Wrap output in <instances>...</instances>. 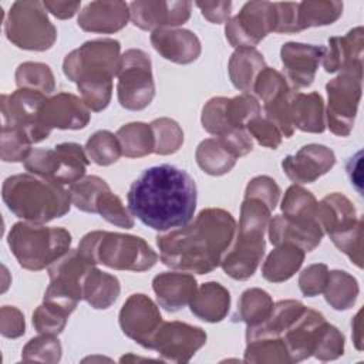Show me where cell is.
<instances>
[{"instance_id":"obj_25","label":"cell","mask_w":364,"mask_h":364,"mask_svg":"<svg viewBox=\"0 0 364 364\" xmlns=\"http://www.w3.org/2000/svg\"><path fill=\"white\" fill-rule=\"evenodd\" d=\"M129 20L125 1H91L78 14V27L90 33L111 34L119 31Z\"/></svg>"},{"instance_id":"obj_47","label":"cell","mask_w":364,"mask_h":364,"mask_svg":"<svg viewBox=\"0 0 364 364\" xmlns=\"http://www.w3.org/2000/svg\"><path fill=\"white\" fill-rule=\"evenodd\" d=\"M61 358V344L55 336L40 334L28 340L23 347L21 360L23 361H44V363H58Z\"/></svg>"},{"instance_id":"obj_15","label":"cell","mask_w":364,"mask_h":364,"mask_svg":"<svg viewBox=\"0 0 364 364\" xmlns=\"http://www.w3.org/2000/svg\"><path fill=\"white\" fill-rule=\"evenodd\" d=\"M277 26L276 6L270 1H249L229 18L225 34L235 48H255Z\"/></svg>"},{"instance_id":"obj_4","label":"cell","mask_w":364,"mask_h":364,"mask_svg":"<svg viewBox=\"0 0 364 364\" xmlns=\"http://www.w3.org/2000/svg\"><path fill=\"white\" fill-rule=\"evenodd\" d=\"M1 198L17 218L47 223L70 212L71 196L63 185L34 173H17L3 182Z\"/></svg>"},{"instance_id":"obj_1","label":"cell","mask_w":364,"mask_h":364,"mask_svg":"<svg viewBox=\"0 0 364 364\" xmlns=\"http://www.w3.org/2000/svg\"><path fill=\"white\" fill-rule=\"evenodd\" d=\"M128 209L145 226L169 232L188 225L196 209V185L183 169L162 164L145 169L129 186Z\"/></svg>"},{"instance_id":"obj_19","label":"cell","mask_w":364,"mask_h":364,"mask_svg":"<svg viewBox=\"0 0 364 364\" xmlns=\"http://www.w3.org/2000/svg\"><path fill=\"white\" fill-rule=\"evenodd\" d=\"M191 1L136 0L129 3V18L141 30L155 31L159 28H175L191 17Z\"/></svg>"},{"instance_id":"obj_34","label":"cell","mask_w":364,"mask_h":364,"mask_svg":"<svg viewBox=\"0 0 364 364\" xmlns=\"http://www.w3.org/2000/svg\"><path fill=\"white\" fill-rule=\"evenodd\" d=\"M317 205L318 202L310 191L294 183L289 186L284 193L282 212L286 219L294 223L321 226L317 218Z\"/></svg>"},{"instance_id":"obj_21","label":"cell","mask_w":364,"mask_h":364,"mask_svg":"<svg viewBox=\"0 0 364 364\" xmlns=\"http://www.w3.org/2000/svg\"><path fill=\"white\" fill-rule=\"evenodd\" d=\"M336 164L334 152L320 144L301 146L294 155L282 161V168L289 179L296 183H311L327 173Z\"/></svg>"},{"instance_id":"obj_17","label":"cell","mask_w":364,"mask_h":364,"mask_svg":"<svg viewBox=\"0 0 364 364\" xmlns=\"http://www.w3.org/2000/svg\"><path fill=\"white\" fill-rule=\"evenodd\" d=\"M206 343V333L200 327L182 321H162L154 336L151 350L171 363H188Z\"/></svg>"},{"instance_id":"obj_23","label":"cell","mask_w":364,"mask_h":364,"mask_svg":"<svg viewBox=\"0 0 364 364\" xmlns=\"http://www.w3.org/2000/svg\"><path fill=\"white\" fill-rule=\"evenodd\" d=\"M364 31L358 26L346 36L330 37L323 57V67L327 73L363 71Z\"/></svg>"},{"instance_id":"obj_16","label":"cell","mask_w":364,"mask_h":364,"mask_svg":"<svg viewBox=\"0 0 364 364\" xmlns=\"http://www.w3.org/2000/svg\"><path fill=\"white\" fill-rule=\"evenodd\" d=\"M47 95L38 91L17 88L11 94H3L0 98L3 124L24 131L33 144L48 138L47 131L40 122V111Z\"/></svg>"},{"instance_id":"obj_51","label":"cell","mask_w":364,"mask_h":364,"mask_svg":"<svg viewBox=\"0 0 364 364\" xmlns=\"http://www.w3.org/2000/svg\"><path fill=\"white\" fill-rule=\"evenodd\" d=\"M280 193H282V191H280L279 185L276 183V181L266 175H260V176L250 179L246 186V191H245L246 198H256V199L262 200L263 203H266L270 208V210H273L276 208V205L279 203Z\"/></svg>"},{"instance_id":"obj_5","label":"cell","mask_w":364,"mask_h":364,"mask_svg":"<svg viewBox=\"0 0 364 364\" xmlns=\"http://www.w3.org/2000/svg\"><path fill=\"white\" fill-rule=\"evenodd\" d=\"M270 208L256 198H246L240 205V218L235 239L222 257L220 267L235 280L253 276L264 256V232L270 222Z\"/></svg>"},{"instance_id":"obj_18","label":"cell","mask_w":364,"mask_h":364,"mask_svg":"<svg viewBox=\"0 0 364 364\" xmlns=\"http://www.w3.org/2000/svg\"><path fill=\"white\" fill-rule=\"evenodd\" d=\"M162 323L159 307L145 294H131L119 311L122 333L151 350L152 340Z\"/></svg>"},{"instance_id":"obj_46","label":"cell","mask_w":364,"mask_h":364,"mask_svg":"<svg viewBox=\"0 0 364 364\" xmlns=\"http://www.w3.org/2000/svg\"><path fill=\"white\" fill-rule=\"evenodd\" d=\"M293 90L280 94L279 97L263 104V117L267 118L284 138H290L294 132V125L290 112V98Z\"/></svg>"},{"instance_id":"obj_33","label":"cell","mask_w":364,"mask_h":364,"mask_svg":"<svg viewBox=\"0 0 364 364\" xmlns=\"http://www.w3.org/2000/svg\"><path fill=\"white\" fill-rule=\"evenodd\" d=\"M195 158L199 168L212 176L228 173L237 161V156L218 136L203 139L196 148Z\"/></svg>"},{"instance_id":"obj_26","label":"cell","mask_w":364,"mask_h":364,"mask_svg":"<svg viewBox=\"0 0 364 364\" xmlns=\"http://www.w3.org/2000/svg\"><path fill=\"white\" fill-rule=\"evenodd\" d=\"M152 289L156 300L166 311L175 313L191 303L198 283L193 274L186 272H164L154 277Z\"/></svg>"},{"instance_id":"obj_8","label":"cell","mask_w":364,"mask_h":364,"mask_svg":"<svg viewBox=\"0 0 364 364\" xmlns=\"http://www.w3.org/2000/svg\"><path fill=\"white\" fill-rule=\"evenodd\" d=\"M317 218L336 247L357 267H363V220L357 216L353 202L343 193H330L318 202Z\"/></svg>"},{"instance_id":"obj_10","label":"cell","mask_w":364,"mask_h":364,"mask_svg":"<svg viewBox=\"0 0 364 364\" xmlns=\"http://www.w3.org/2000/svg\"><path fill=\"white\" fill-rule=\"evenodd\" d=\"M94 266L95 264L78 249H70L64 256L47 267L50 284L44 293L43 301L55 304L71 314L78 301L84 300V280Z\"/></svg>"},{"instance_id":"obj_11","label":"cell","mask_w":364,"mask_h":364,"mask_svg":"<svg viewBox=\"0 0 364 364\" xmlns=\"http://www.w3.org/2000/svg\"><path fill=\"white\" fill-rule=\"evenodd\" d=\"M90 159L85 149L75 142H63L53 149H31L24 168L55 183H74L84 178Z\"/></svg>"},{"instance_id":"obj_36","label":"cell","mask_w":364,"mask_h":364,"mask_svg":"<svg viewBox=\"0 0 364 364\" xmlns=\"http://www.w3.org/2000/svg\"><path fill=\"white\" fill-rule=\"evenodd\" d=\"M117 138L122 155L127 158H141L154 152L155 141L149 124L129 122L117 131Z\"/></svg>"},{"instance_id":"obj_39","label":"cell","mask_w":364,"mask_h":364,"mask_svg":"<svg viewBox=\"0 0 364 364\" xmlns=\"http://www.w3.org/2000/svg\"><path fill=\"white\" fill-rule=\"evenodd\" d=\"M270 294L262 289L253 287L242 293L237 304V320L249 326H256L267 318L273 309Z\"/></svg>"},{"instance_id":"obj_41","label":"cell","mask_w":364,"mask_h":364,"mask_svg":"<svg viewBox=\"0 0 364 364\" xmlns=\"http://www.w3.org/2000/svg\"><path fill=\"white\" fill-rule=\"evenodd\" d=\"M84 149L88 159L100 166L112 165L122 155L117 135L107 129L94 132L88 138Z\"/></svg>"},{"instance_id":"obj_22","label":"cell","mask_w":364,"mask_h":364,"mask_svg":"<svg viewBox=\"0 0 364 364\" xmlns=\"http://www.w3.org/2000/svg\"><path fill=\"white\" fill-rule=\"evenodd\" d=\"M90 108L82 98L70 92H58L46 100L40 111L41 125L51 129H81L90 122Z\"/></svg>"},{"instance_id":"obj_54","label":"cell","mask_w":364,"mask_h":364,"mask_svg":"<svg viewBox=\"0 0 364 364\" xmlns=\"http://www.w3.org/2000/svg\"><path fill=\"white\" fill-rule=\"evenodd\" d=\"M26 331L23 313L14 306H3L0 309V333L7 338H17Z\"/></svg>"},{"instance_id":"obj_12","label":"cell","mask_w":364,"mask_h":364,"mask_svg":"<svg viewBox=\"0 0 364 364\" xmlns=\"http://www.w3.org/2000/svg\"><path fill=\"white\" fill-rule=\"evenodd\" d=\"M119 104L131 111L146 108L155 97V82L149 55L138 48L121 54L117 71Z\"/></svg>"},{"instance_id":"obj_2","label":"cell","mask_w":364,"mask_h":364,"mask_svg":"<svg viewBox=\"0 0 364 364\" xmlns=\"http://www.w3.org/2000/svg\"><path fill=\"white\" fill-rule=\"evenodd\" d=\"M236 235V220L220 208L200 210L192 223L156 236L161 262L175 270L206 274L220 266Z\"/></svg>"},{"instance_id":"obj_45","label":"cell","mask_w":364,"mask_h":364,"mask_svg":"<svg viewBox=\"0 0 364 364\" xmlns=\"http://www.w3.org/2000/svg\"><path fill=\"white\" fill-rule=\"evenodd\" d=\"M31 144L33 142L24 131L3 124L0 136V156L4 162H24L31 152Z\"/></svg>"},{"instance_id":"obj_7","label":"cell","mask_w":364,"mask_h":364,"mask_svg":"<svg viewBox=\"0 0 364 364\" xmlns=\"http://www.w3.org/2000/svg\"><path fill=\"white\" fill-rule=\"evenodd\" d=\"M7 243L23 269L37 272L51 266L70 250L71 235L64 228L23 220L11 226Z\"/></svg>"},{"instance_id":"obj_9","label":"cell","mask_w":364,"mask_h":364,"mask_svg":"<svg viewBox=\"0 0 364 364\" xmlns=\"http://www.w3.org/2000/svg\"><path fill=\"white\" fill-rule=\"evenodd\" d=\"M4 33L16 47L30 51L50 50L57 40V28L50 21L41 1H14L4 21Z\"/></svg>"},{"instance_id":"obj_24","label":"cell","mask_w":364,"mask_h":364,"mask_svg":"<svg viewBox=\"0 0 364 364\" xmlns=\"http://www.w3.org/2000/svg\"><path fill=\"white\" fill-rule=\"evenodd\" d=\"M152 47L168 61L191 64L200 55L198 36L186 28H159L151 34Z\"/></svg>"},{"instance_id":"obj_13","label":"cell","mask_w":364,"mask_h":364,"mask_svg":"<svg viewBox=\"0 0 364 364\" xmlns=\"http://www.w3.org/2000/svg\"><path fill=\"white\" fill-rule=\"evenodd\" d=\"M363 71H344L326 84L327 109L326 127L338 136H348L353 131L358 102L361 98Z\"/></svg>"},{"instance_id":"obj_50","label":"cell","mask_w":364,"mask_h":364,"mask_svg":"<svg viewBox=\"0 0 364 364\" xmlns=\"http://www.w3.org/2000/svg\"><path fill=\"white\" fill-rule=\"evenodd\" d=\"M290 85L286 81V77L282 75L277 70L264 67L255 80L252 91L264 102L279 97L283 92L290 91Z\"/></svg>"},{"instance_id":"obj_40","label":"cell","mask_w":364,"mask_h":364,"mask_svg":"<svg viewBox=\"0 0 364 364\" xmlns=\"http://www.w3.org/2000/svg\"><path fill=\"white\" fill-rule=\"evenodd\" d=\"M16 84L18 88H27L48 95L55 88L54 74L51 68L44 63L27 61L16 70Z\"/></svg>"},{"instance_id":"obj_53","label":"cell","mask_w":364,"mask_h":364,"mask_svg":"<svg viewBox=\"0 0 364 364\" xmlns=\"http://www.w3.org/2000/svg\"><path fill=\"white\" fill-rule=\"evenodd\" d=\"M246 129L252 139H256L257 144L266 148L276 149L282 144V134L280 131L264 117H255L246 125Z\"/></svg>"},{"instance_id":"obj_14","label":"cell","mask_w":364,"mask_h":364,"mask_svg":"<svg viewBox=\"0 0 364 364\" xmlns=\"http://www.w3.org/2000/svg\"><path fill=\"white\" fill-rule=\"evenodd\" d=\"M260 104L250 94H240L233 98L213 97L202 108V127L206 132L222 136L232 131L246 129L250 119L260 115Z\"/></svg>"},{"instance_id":"obj_30","label":"cell","mask_w":364,"mask_h":364,"mask_svg":"<svg viewBox=\"0 0 364 364\" xmlns=\"http://www.w3.org/2000/svg\"><path fill=\"white\" fill-rule=\"evenodd\" d=\"M304 250L293 243L277 245L266 257L262 274L267 282L282 283L289 280L303 264Z\"/></svg>"},{"instance_id":"obj_52","label":"cell","mask_w":364,"mask_h":364,"mask_svg":"<svg viewBox=\"0 0 364 364\" xmlns=\"http://www.w3.org/2000/svg\"><path fill=\"white\" fill-rule=\"evenodd\" d=\"M328 279V267L324 263L307 266L299 276V287L307 297H314L323 293Z\"/></svg>"},{"instance_id":"obj_3","label":"cell","mask_w":364,"mask_h":364,"mask_svg":"<svg viewBox=\"0 0 364 364\" xmlns=\"http://www.w3.org/2000/svg\"><path fill=\"white\" fill-rule=\"evenodd\" d=\"M121 46L114 38L85 41L68 53L63 61L65 77L77 84L82 101L90 111L108 107L112 95V80L117 77Z\"/></svg>"},{"instance_id":"obj_43","label":"cell","mask_w":364,"mask_h":364,"mask_svg":"<svg viewBox=\"0 0 364 364\" xmlns=\"http://www.w3.org/2000/svg\"><path fill=\"white\" fill-rule=\"evenodd\" d=\"M105 189H109V186L102 178L88 175L71 183L68 192L71 196V203L77 209L88 213H95V199Z\"/></svg>"},{"instance_id":"obj_28","label":"cell","mask_w":364,"mask_h":364,"mask_svg":"<svg viewBox=\"0 0 364 364\" xmlns=\"http://www.w3.org/2000/svg\"><path fill=\"white\" fill-rule=\"evenodd\" d=\"M191 311L208 323L222 321L230 307V293L218 282H208L196 289L191 303Z\"/></svg>"},{"instance_id":"obj_42","label":"cell","mask_w":364,"mask_h":364,"mask_svg":"<svg viewBox=\"0 0 364 364\" xmlns=\"http://www.w3.org/2000/svg\"><path fill=\"white\" fill-rule=\"evenodd\" d=\"M154 132V154L171 155L175 154L183 144V131L181 125L171 118H156L151 124Z\"/></svg>"},{"instance_id":"obj_32","label":"cell","mask_w":364,"mask_h":364,"mask_svg":"<svg viewBox=\"0 0 364 364\" xmlns=\"http://www.w3.org/2000/svg\"><path fill=\"white\" fill-rule=\"evenodd\" d=\"M119 291L121 286L118 279L95 266L85 276L82 297L92 309L105 310L111 307L118 299Z\"/></svg>"},{"instance_id":"obj_44","label":"cell","mask_w":364,"mask_h":364,"mask_svg":"<svg viewBox=\"0 0 364 364\" xmlns=\"http://www.w3.org/2000/svg\"><path fill=\"white\" fill-rule=\"evenodd\" d=\"M95 213L118 228L131 229L134 226V218L129 209L124 206L119 196L112 193L111 189H105L97 196Z\"/></svg>"},{"instance_id":"obj_56","label":"cell","mask_w":364,"mask_h":364,"mask_svg":"<svg viewBox=\"0 0 364 364\" xmlns=\"http://www.w3.org/2000/svg\"><path fill=\"white\" fill-rule=\"evenodd\" d=\"M195 4L200 9L202 16L213 24H220L229 20L232 1H196Z\"/></svg>"},{"instance_id":"obj_27","label":"cell","mask_w":364,"mask_h":364,"mask_svg":"<svg viewBox=\"0 0 364 364\" xmlns=\"http://www.w3.org/2000/svg\"><path fill=\"white\" fill-rule=\"evenodd\" d=\"M267 232L272 245L277 246L282 243H293L304 252L314 250L324 236L321 226L299 225L286 219L283 215H277L270 219Z\"/></svg>"},{"instance_id":"obj_29","label":"cell","mask_w":364,"mask_h":364,"mask_svg":"<svg viewBox=\"0 0 364 364\" xmlns=\"http://www.w3.org/2000/svg\"><path fill=\"white\" fill-rule=\"evenodd\" d=\"M290 112L294 128L303 132L320 134L326 129V108L318 92L293 91L290 98Z\"/></svg>"},{"instance_id":"obj_48","label":"cell","mask_w":364,"mask_h":364,"mask_svg":"<svg viewBox=\"0 0 364 364\" xmlns=\"http://www.w3.org/2000/svg\"><path fill=\"white\" fill-rule=\"evenodd\" d=\"M68 316L61 307L43 301L33 313V326L40 334L58 336L64 330Z\"/></svg>"},{"instance_id":"obj_55","label":"cell","mask_w":364,"mask_h":364,"mask_svg":"<svg viewBox=\"0 0 364 364\" xmlns=\"http://www.w3.org/2000/svg\"><path fill=\"white\" fill-rule=\"evenodd\" d=\"M277 26L274 33H299L297 3H274Z\"/></svg>"},{"instance_id":"obj_6","label":"cell","mask_w":364,"mask_h":364,"mask_svg":"<svg viewBox=\"0 0 364 364\" xmlns=\"http://www.w3.org/2000/svg\"><path fill=\"white\" fill-rule=\"evenodd\" d=\"M77 249L94 264L100 263L115 270L145 272L158 262V255L142 237L117 232H90L80 240Z\"/></svg>"},{"instance_id":"obj_38","label":"cell","mask_w":364,"mask_h":364,"mask_svg":"<svg viewBox=\"0 0 364 364\" xmlns=\"http://www.w3.org/2000/svg\"><path fill=\"white\" fill-rule=\"evenodd\" d=\"M245 363L252 364H290V355L284 341L279 337H266L247 341Z\"/></svg>"},{"instance_id":"obj_49","label":"cell","mask_w":364,"mask_h":364,"mask_svg":"<svg viewBox=\"0 0 364 364\" xmlns=\"http://www.w3.org/2000/svg\"><path fill=\"white\" fill-rule=\"evenodd\" d=\"M344 353V336L343 333L333 324L324 321L318 338L313 351V355L321 361L336 360Z\"/></svg>"},{"instance_id":"obj_37","label":"cell","mask_w":364,"mask_h":364,"mask_svg":"<svg viewBox=\"0 0 364 364\" xmlns=\"http://www.w3.org/2000/svg\"><path fill=\"white\" fill-rule=\"evenodd\" d=\"M358 283L355 277L344 270L328 272V279L323 290L326 301L336 310H348L358 297Z\"/></svg>"},{"instance_id":"obj_58","label":"cell","mask_w":364,"mask_h":364,"mask_svg":"<svg viewBox=\"0 0 364 364\" xmlns=\"http://www.w3.org/2000/svg\"><path fill=\"white\" fill-rule=\"evenodd\" d=\"M360 314L361 311H358L354 317V323H353V338H354V344L357 347V350H363V346H361V320H360Z\"/></svg>"},{"instance_id":"obj_57","label":"cell","mask_w":364,"mask_h":364,"mask_svg":"<svg viewBox=\"0 0 364 364\" xmlns=\"http://www.w3.org/2000/svg\"><path fill=\"white\" fill-rule=\"evenodd\" d=\"M47 11H50L54 17L65 20L71 18L80 9V1H57V0H46L43 1Z\"/></svg>"},{"instance_id":"obj_35","label":"cell","mask_w":364,"mask_h":364,"mask_svg":"<svg viewBox=\"0 0 364 364\" xmlns=\"http://www.w3.org/2000/svg\"><path fill=\"white\" fill-rule=\"evenodd\" d=\"M343 14V3L337 0H309L297 3L299 31L333 24Z\"/></svg>"},{"instance_id":"obj_20","label":"cell","mask_w":364,"mask_h":364,"mask_svg":"<svg viewBox=\"0 0 364 364\" xmlns=\"http://www.w3.org/2000/svg\"><path fill=\"white\" fill-rule=\"evenodd\" d=\"M326 47L304 44V43H286L280 48L282 64L286 71V80L293 88L310 87L314 81L317 68L323 61Z\"/></svg>"},{"instance_id":"obj_31","label":"cell","mask_w":364,"mask_h":364,"mask_svg":"<svg viewBox=\"0 0 364 364\" xmlns=\"http://www.w3.org/2000/svg\"><path fill=\"white\" fill-rule=\"evenodd\" d=\"M264 67V58L256 48H236L228 64L232 84L243 94H250L256 77Z\"/></svg>"}]
</instances>
